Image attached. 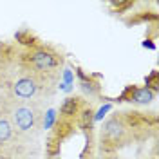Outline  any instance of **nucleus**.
Returning <instances> with one entry per match:
<instances>
[{"label": "nucleus", "instance_id": "nucleus-3", "mask_svg": "<svg viewBox=\"0 0 159 159\" xmlns=\"http://www.w3.org/2000/svg\"><path fill=\"white\" fill-rule=\"evenodd\" d=\"M130 136H132V130L127 125L123 114H114L103 125L101 139H99L101 150L105 154H112V152H116L118 148L125 147L130 141Z\"/></svg>", "mask_w": 159, "mask_h": 159}, {"label": "nucleus", "instance_id": "nucleus-7", "mask_svg": "<svg viewBox=\"0 0 159 159\" xmlns=\"http://www.w3.org/2000/svg\"><path fill=\"white\" fill-rule=\"evenodd\" d=\"M101 159H118V157H116V156H109V154H105Z\"/></svg>", "mask_w": 159, "mask_h": 159}, {"label": "nucleus", "instance_id": "nucleus-5", "mask_svg": "<svg viewBox=\"0 0 159 159\" xmlns=\"http://www.w3.org/2000/svg\"><path fill=\"white\" fill-rule=\"evenodd\" d=\"M16 138H18V136L15 134V130H13V127H11V123L4 118V116H0V150L15 147Z\"/></svg>", "mask_w": 159, "mask_h": 159}, {"label": "nucleus", "instance_id": "nucleus-4", "mask_svg": "<svg viewBox=\"0 0 159 159\" xmlns=\"http://www.w3.org/2000/svg\"><path fill=\"white\" fill-rule=\"evenodd\" d=\"M156 98V92H152L148 87H127L121 94V101H130L138 105H148Z\"/></svg>", "mask_w": 159, "mask_h": 159}, {"label": "nucleus", "instance_id": "nucleus-2", "mask_svg": "<svg viewBox=\"0 0 159 159\" xmlns=\"http://www.w3.org/2000/svg\"><path fill=\"white\" fill-rule=\"evenodd\" d=\"M20 63L34 74L36 78L43 80L47 83H54L58 78V72L63 65V56L51 45L33 43L24 54H20Z\"/></svg>", "mask_w": 159, "mask_h": 159}, {"label": "nucleus", "instance_id": "nucleus-1", "mask_svg": "<svg viewBox=\"0 0 159 159\" xmlns=\"http://www.w3.org/2000/svg\"><path fill=\"white\" fill-rule=\"evenodd\" d=\"M0 116L7 119L18 138H34L43 129V112L34 101L6 98L0 101Z\"/></svg>", "mask_w": 159, "mask_h": 159}, {"label": "nucleus", "instance_id": "nucleus-6", "mask_svg": "<svg viewBox=\"0 0 159 159\" xmlns=\"http://www.w3.org/2000/svg\"><path fill=\"white\" fill-rule=\"evenodd\" d=\"M80 110H81V99L80 98H67L63 99V103H61V107H60V114H61V118H74V116H78Z\"/></svg>", "mask_w": 159, "mask_h": 159}]
</instances>
